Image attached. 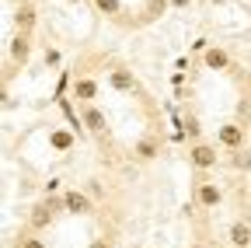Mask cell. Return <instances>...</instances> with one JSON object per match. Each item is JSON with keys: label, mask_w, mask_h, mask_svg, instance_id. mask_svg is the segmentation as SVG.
<instances>
[{"label": "cell", "mask_w": 251, "mask_h": 248, "mask_svg": "<svg viewBox=\"0 0 251 248\" xmlns=\"http://www.w3.org/2000/svg\"><path fill=\"white\" fill-rule=\"evenodd\" d=\"M84 130L94 133V137H101V133H105V115L94 109L91 102H84Z\"/></svg>", "instance_id": "cell-2"}, {"label": "cell", "mask_w": 251, "mask_h": 248, "mask_svg": "<svg viewBox=\"0 0 251 248\" xmlns=\"http://www.w3.org/2000/svg\"><path fill=\"white\" fill-rule=\"evenodd\" d=\"M49 140H52V147H56V150L74 147V133H70V130H52V137H49Z\"/></svg>", "instance_id": "cell-14"}, {"label": "cell", "mask_w": 251, "mask_h": 248, "mask_svg": "<svg viewBox=\"0 0 251 248\" xmlns=\"http://www.w3.org/2000/svg\"><path fill=\"white\" fill-rule=\"evenodd\" d=\"M241 140H244V130L237 126V122H224V126H220V143L224 147H241Z\"/></svg>", "instance_id": "cell-4"}, {"label": "cell", "mask_w": 251, "mask_h": 248, "mask_svg": "<svg viewBox=\"0 0 251 248\" xmlns=\"http://www.w3.org/2000/svg\"><path fill=\"white\" fill-rule=\"evenodd\" d=\"M196 196H199L202 206H216V203H220V189H216L213 182H199V185H196Z\"/></svg>", "instance_id": "cell-7"}, {"label": "cell", "mask_w": 251, "mask_h": 248, "mask_svg": "<svg viewBox=\"0 0 251 248\" xmlns=\"http://www.w3.org/2000/svg\"><path fill=\"white\" fill-rule=\"evenodd\" d=\"M202 63H206L209 70H227V67H230V56H227L224 49H220V46H213V49H206Z\"/></svg>", "instance_id": "cell-6"}, {"label": "cell", "mask_w": 251, "mask_h": 248, "mask_svg": "<svg viewBox=\"0 0 251 248\" xmlns=\"http://www.w3.org/2000/svg\"><path fill=\"white\" fill-rule=\"evenodd\" d=\"M94 7H98L101 14H108V18L122 14V4H119V0H94Z\"/></svg>", "instance_id": "cell-15"}, {"label": "cell", "mask_w": 251, "mask_h": 248, "mask_svg": "<svg viewBox=\"0 0 251 248\" xmlns=\"http://www.w3.org/2000/svg\"><path fill=\"white\" fill-rule=\"evenodd\" d=\"M175 4H178V7H185V4H188V0H175Z\"/></svg>", "instance_id": "cell-18"}, {"label": "cell", "mask_w": 251, "mask_h": 248, "mask_svg": "<svg viewBox=\"0 0 251 248\" xmlns=\"http://www.w3.org/2000/svg\"><path fill=\"white\" fill-rule=\"evenodd\" d=\"M133 154H136V161H153V158H157V140L143 137V140L133 147Z\"/></svg>", "instance_id": "cell-12"}, {"label": "cell", "mask_w": 251, "mask_h": 248, "mask_svg": "<svg viewBox=\"0 0 251 248\" xmlns=\"http://www.w3.org/2000/svg\"><path fill=\"white\" fill-rule=\"evenodd\" d=\"M18 245H21V248H46V241H39L35 234H28V238H21Z\"/></svg>", "instance_id": "cell-16"}, {"label": "cell", "mask_w": 251, "mask_h": 248, "mask_svg": "<svg viewBox=\"0 0 251 248\" xmlns=\"http://www.w3.org/2000/svg\"><path fill=\"white\" fill-rule=\"evenodd\" d=\"M94 248H108V245H94Z\"/></svg>", "instance_id": "cell-19"}, {"label": "cell", "mask_w": 251, "mask_h": 248, "mask_svg": "<svg viewBox=\"0 0 251 248\" xmlns=\"http://www.w3.org/2000/svg\"><path fill=\"white\" fill-rule=\"evenodd\" d=\"M230 245H234V248H248V245H251V227L237 220V224L230 227Z\"/></svg>", "instance_id": "cell-11"}, {"label": "cell", "mask_w": 251, "mask_h": 248, "mask_svg": "<svg viewBox=\"0 0 251 248\" xmlns=\"http://www.w3.org/2000/svg\"><path fill=\"white\" fill-rule=\"evenodd\" d=\"M216 161H220V158H216V150H213L209 143H196V147H192V165H196V168L206 171V168H216Z\"/></svg>", "instance_id": "cell-3"}, {"label": "cell", "mask_w": 251, "mask_h": 248, "mask_svg": "<svg viewBox=\"0 0 251 248\" xmlns=\"http://www.w3.org/2000/svg\"><path fill=\"white\" fill-rule=\"evenodd\" d=\"M49 224H52V206H49V203H39L35 210H31V227L42 231V227H49Z\"/></svg>", "instance_id": "cell-9"}, {"label": "cell", "mask_w": 251, "mask_h": 248, "mask_svg": "<svg viewBox=\"0 0 251 248\" xmlns=\"http://www.w3.org/2000/svg\"><path fill=\"white\" fill-rule=\"evenodd\" d=\"M108 84H112L115 91H133V87H136V77L126 70V67H115V70L108 74Z\"/></svg>", "instance_id": "cell-5"}, {"label": "cell", "mask_w": 251, "mask_h": 248, "mask_svg": "<svg viewBox=\"0 0 251 248\" xmlns=\"http://www.w3.org/2000/svg\"><path fill=\"white\" fill-rule=\"evenodd\" d=\"M28 53H31V42H28V35H25V32H21V35H14V42H11V59L25 63V59H28Z\"/></svg>", "instance_id": "cell-10"}, {"label": "cell", "mask_w": 251, "mask_h": 248, "mask_svg": "<svg viewBox=\"0 0 251 248\" xmlns=\"http://www.w3.org/2000/svg\"><path fill=\"white\" fill-rule=\"evenodd\" d=\"M14 25H18V32H31V25H35V11H31L28 4L14 11Z\"/></svg>", "instance_id": "cell-13"}, {"label": "cell", "mask_w": 251, "mask_h": 248, "mask_svg": "<svg viewBox=\"0 0 251 248\" xmlns=\"http://www.w3.org/2000/svg\"><path fill=\"white\" fill-rule=\"evenodd\" d=\"M185 133H188V137H199V122H196L192 115L185 119Z\"/></svg>", "instance_id": "cell-17"}, {"label": "cell", "mask_w": 251, "mask_h": 248, "mask_svg": "<svg viewBox=\"0 0 251 248\" xmlns=\"http://www.w3.org/2000/svg\"><path fill=\"white\" fill-rule=\"evenodd\" d=\"M74 98H77V102H94V98H98V84L87 81V77L77 81V84H74Z\"/></svg>", "instance_id": "cell-8"}, {"label": "cell", "mask_w": 251, "mask_h": 248, "mask_svg": "<svg viewBox=\"0 0 251 248\" xmlns=\"http://www.w3.org/2000/svg\"><path fill=\"white\" fill-rule=\"evenodd\" d=\"M63 206H67L74 217H87V213L94 210V206H91V199H87L84 193H77V189H70L67 196H63Z\"/></svg>", "instance_id": "cell-1"}]
</instances>
